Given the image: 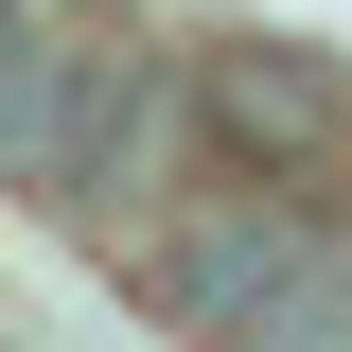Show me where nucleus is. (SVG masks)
Listing matches in <instances>:
<instances>
[{
    "mask_svg": "<svg viewBox=\"0 0 352 352\" xmlns=\"http://www.w3.org/2000/svg\"><path fill=\"white\" fill-rule=\"evenodd\" d=\"M194 124H212V159L229 176H352V88H335V53H300V36H212L194 53Z\"/></svg>",
    "mask_w": 352,
    "mask_h": 352,
    "instance_id": "1",
    "label": "nucleus"
},
{
    "mask_svg": "<svg viewBox=\"0 0 352 352\" xmlns=\"http://www.w3.org/2000/svg\"><path fill=\"white\" fill-rule=\"evenodd\" d=\"M141 36H106V18H18L0 0V194H71V159L106 141V106H124Z\"/></svg>",
    "mask_w": 352,
    "mask_h": 352,
    "instance_id": "2",
    "label": "nucleus"
}]
</instances>
